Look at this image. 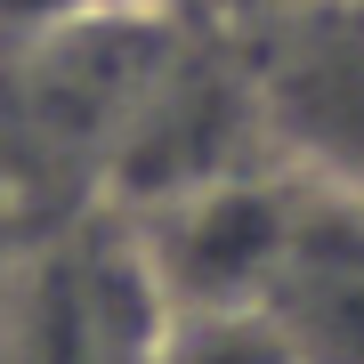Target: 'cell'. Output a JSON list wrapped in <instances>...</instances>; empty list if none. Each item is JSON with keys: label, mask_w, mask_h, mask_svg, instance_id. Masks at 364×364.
<instances>
[{"label": "cell", "mask_w": 364, "mask_h": 364, "mask_svg": "<svg viewBox=\"0 0 364 364\" xmlns=\"http://www.w3.org/2000/svg\"><path fill=\"white\" fill-rule=\"evenodd\" d=\"M162 291L138 259L122 210H81L73 227L33 235L0 291V364H154Z\"/></svg>", "instance_id": "obj_1"}, {"label": "cell", "mask_w": 364, "mask_h": 364, "mask_svg": "<svg viewBox=\"0 0 364 364\" xmlns=\"http://www.w3.org/2000/svg\"><path fill=\"white\" fill-rule=\"evenodd\" d=\"M291 178L364 195V0H251L227 16Z\"/></svg>", "instance_id": "obj_2"}, {"label": "cell", "mask_w": 364, "mask_h": 364, "mask_svg": "<svg viewBox=\"0 0 364 364\" xmlns=\"http://www.w3.org/2000/svg\"><path fill=\"white\" fill-rule=\"evenodd\" d=\"M291 203H299L291 170H243V178H210L170 203L122 210V219L138 235V259L162 308L186 316V308H259L291 235Z\"/></svg>", "instance_id": "obj_3"}, {"label": "cell", "mask_w": 364, "mask_h": 364, "mask_svg": "<svg viewBox=\"0 0 364 364\" xmlns=\"http://www.w3.org/2000/svg\"><path fill=\"white\" fill-rule=\"evenodd\" d=\"M267 324L291 364H364V195L299 178L284 259L267 275Z\"/></svg>", "instance_id": "obj_4"}, {"label": "cell", "mask_w": 364, "mask_h": 364, "mask_svg": "<svg viewBox=\"0 0 364 364\" xmlns=\"http://www.w3.org/2000/svg\"><path fill=\"white\" fill-rule=\"evenodd\" d=\"M154 364H291V348L267 324V308H186L162 324Z\"/></svg>", "instance_id": "obj_5"}, {"label": "cell", "mask_w": 364, "mask_h": 364, "mask_svg": "<svg viewBox=\"0 0 364 364\" xmlns=\"http://www.w3.org/2000/svg\"><path fill=\"white\" fill-rule=\"evenodd\" d=\"M146 16L138 0H0V49H41V41H65L90 25H122Z\"/></svg>", "instance_id": "obj_6"}, {"label": "cell", "mask_w": 364, "mask_h": 364, "mask_svg": "<svg viewBox=\"0 0 364 364\" xmlns=\"http://www.w3.org/2000/svg\"><path fill=\"white\" fill-rule=\"evenodd\" d=\"M146 16H162V25H219V16L251 9V0H138Z\"/></svg>", "instance_id": "obj_7"}]
</instances>
